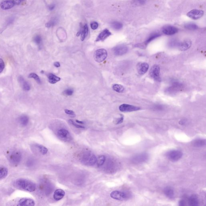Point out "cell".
Returning <instances> with one entry per match:
<instances>
[{"mask_svg":"<svg viewBox=\"0 0 206 206\" xmlns=\"http://www.w3.org/2000/svg\"><path fill=\"white\" fill-rule=\"evenodd\" d=\"M16 187L23 190L33 192L36 189V185L32 181L24 178L18 179L14 183Z\"/></svg>","mask_w":206,"mask_h":206,"instance_id":"1","label":"cell"},{"mask_svg":"<svg viewBox=\"0 0 206 206\" xmlns=\"http://www.w3.org/2000/svg\"><path fill=\"white\" fill-rule=\"evenodd\" d=\"M97 159L95 155L91 152H87L83 154L81 161L83 164L88 166H93L97 162Z\"/></svg>","mask_w":206,"mask_h":206,"instance_id":"2","label":"cell"},{"mask_svg":"<svg viewBox=\"0 0 206 206\" xmlns=\"http://www.w3.org/2000/svg\"><path fill=\"white\" fill-rule=\"evenodd\" d=\"M22 158V154L18 151H12L10 152L8 155V159L9 162L13 165L15 166L18 165L20 163Z\"/></svg>","mask_w":206,"mask_h":206,"instance_id":"3","label":"cell"},{"mask_svg":"<svg viewBox=\"0 0 206 206\" xmlns=\"http://www.w3.org/2000/svg\"><path fill=\"white\" fill-rule=\"evenodd\" d=\"M166 156L170 161L175 162L178 161L182 158L183 153L181 151L173 149L168 151L166 153Z\"/></svg>","mask_w":206,"mask_h":206,"instance_id":"4","label":"cell"},{"mask_svg":"<svg viewBox=\"0 0 206 206\" xmlns=\"http://www.w3.org/2000/svg\"><path fill=\"white\" fill-rule=\"evenodd\" d=\"M149 158V156L146 153H143L135 155L131 158V161L134 164H139L147 161Z\"/></svg>","mask_w":206,"mask_h":206,"instance_id":"5","label":"cell"},{"mask_svg":"<svg viewBox=\"0 0 206 206\" xmlns=\"http://www.w3.org/2000/svg\"><path fill=\"white\" fill-rule=\"evenodd\" d=\"M108 52L105 49H99L95 51L94 54L95 60L98 63H101L104 61L107 58Z\"/></svg>","mask_w":206,"mask_h":206,"instance_id":"6","label":"cell"},{"mask_svg":"<svg viewBox=\"0 0 206 206\" xmlns=\"http://www.w3.org/2000/svg\"><path fill=\"white\" fill-rule=\"evenodd\" d=\"M110 197L115 200H127L129 198L130 195L129 194L124 192L115 190L114 191L111 193Z\"/></svg>","mask_w":206,"mask_h":206,"instance_id":"7","label":"cell"},{"mask_svg":"<svg viewBox=\"0 0 206 206\" xmlns=\"http://www.w3.org/2000/svg\"><path fill=\"white\" fill-rule=\"evenodd\" d=\"M14 203L16 204L14 205L18 206H33L35 205L34 200L28 198H19L18 200H16V202H15Z\"/></svg>","mask_w":206,"mask_h":206,"instance_id":"8","label":"cell"},{"mask_svg":"<svg viewBox=\"0 0 206 206\" xmlns=\"http://www.w3.org/2000/svg\"><path fill=\"white\" fill-rule=\"evenodd\" d=\"M160 68L159 65H154L150 69L149 74L150 76L154 80L160 82L161 81L160 77Z\"/></svg>","mask_w":206,"mask_h":206,"instance_id":"9","label":"cell"},{"mask_svg":"<svg viewBox=\"0 0 206 206\" xmlns=\"http://www.w3.org/2000/svg\"><path fill=\"white\" fill-rule=\"evenodd\" d=\"M204 14L203 11L199 9H193L188 13L187 16L191 19L197 20L202 17Z\"/></svg>","mask_w":206,"mask_h":206,"instance_id":"10","label":"cell"},{"mask_svg":"<svg viewBox=\"0 0 206 206\" xmlns=\"http://www.w3.org/2000/svg\"><path fill=\"white\" fill-rule=\"evenodd\" d=\"M119 110L122 112H128L137 111L140 109V107L127 104H123L119 107Z\"/></svg>","mask_w":206,"mask_h":206,"instance_id":"11","label":"cell"},{"mask_svg":"<svg viewBox=\"0 0 206 206\" xmlns=\"http://www.w3.org/2000/svg\"><path fill=\"white\" fill-rule=\"evenodd\" d=\"M57 135L62 140L67 141L71 139V135L69 131L65 129H60L57 132Z\"/></svg>","mask_w":206,"mask_h":206,"instance_id":"12","label":"cell"},{"mask_svg":"<svg viewBox=\"0 0 206 206\" xmlns=\"http://www.w3.org/2000/svg\"><path fill=\"white\" fill-rule=\"evenodd\" d=\"M89 28L87 25L85 24L84 25H81L80 26V30L77 33V36L81 35V41L84 40L86 38L88 34Z\"/></svg>","mask_w":206,"mask_h":206,"instance_id":"13","label":"cell"},{"mask_svg":"<svg viewBox=\"0 0 206 206\" xmlns=\"http://www.w3.org/2000/svg\"><path fill=\"white\" fill-rule=\"evenodd\" d=\"M128 48L125 45H120L116 46L113 49V52L116 56H122L126 54Z\"/></svg>","mask_w":206,"mask_h":206,"instance_id":"14","label":"cell"},{"mask_svg":"<svg viewBox=\"0 0 206 206\" xmlns=\"http://www.w3.org/2000/svg\"><path fill=\"white\" fill-rule=\"evenodd\" d=\"M162 32L167 35H173L178 32V29L172 26H167L163 28Z\"/></svg>","mask_w":206,"mask_h":206,"instance_id":"15","label":"cell"},{"mask_svg":"<svg viewBox=\"0 0 206 206\" xmlns=\"http://www.w3.org/2000/svg\"><path fill=\"white\" fill-rule=\"evenodd\" d=\"M149 65L147 63H139L137 65V70L138 72L140 75L145 74L148 71Z\"/></svg>","mask_w":206,"mask_h":206,"instance_id":"16","label":"cell"},{"mask_svg":"<svg viewBox=\"0 0 206 206\" xmlns=\"http://www.w3.org/2000/svg\"><path fill=\"white\" fill-rule=\"evenodd\" d=\"M111 35L112 33L108 29H105L99 33L95 41L99 42V41L104 40Z\"/></svg>","mask_w":206,"mask_h":206,"instance_id":"17","label":"cell"},{"mask_svg":"<svg viewBox=\"0 0 206 206\" xmlns=\"http://www.w3.org/2000/svg\"><path fill=\"white\" fill-rule=\"evenodd\" d=\"M15 5L13 0H6L1 2V7L3 9L8 10L13 8Z\"/></svg>","mask_w":206,"mask_h":206,"instance_id":"18","label":"cell"},{"mask_svg":"<svg viewBox=\"0 0 206 206\" xmlns=\"http://www.w3.org/2000/svg\"><path fill=\"white\" fill-rule=\"evenodd\" d=\"M188 202L190 206H198L199 203V199L197 195H193L188 198Z\"/></svg>","mask_w":206,"mask_h":206,"instance_id":"19","label":"cell"},{"mask_svg":"<svg viewBox=\"0 0 206 206\" xmlns=\"http://www.w3.org/2000/svg\"><path fill=\"white\" fill-rule=\"evenodd\" d=\"M163 193L166 197L170 199H173L174 198V190L172 187L170 186H167L163 190Z\"/></svg>","mask_w":206,"mask_h":206,"instance_id":"20","label":"cell"},{"mask_svg":"<svg viewBox=\"0 0 206 206\" xmlns=\"http://www.w3.org/2000/svg\"><path fill=\"white\" fill-rule=\"evenodd\" d=\"M18 81H19L21 86L22 87L23 90L26 91L30 90V84L26 81L25 80L23 77L22 76L19 77V78H18Z\"/></svg>","mask_w":206,"mask_h":206,"instance_id":"21","label":"cell"},{"mask_svg":"<svg viewBox=\"0 0 206 206\" xmlns=\"http://www.w3.org/2000/svg\"><path fill=\"white\" fill-rule=\"evenodd\" d=\"M191 44V41L190 40H185L183 42H180L178 47L181 50L186 51L190 47Z\"/></svg>","mask_w":206,"mask_h":206,"instance_id":"22","label":"cell"},{"mask_svg":"<svg viewBox=\"0 0 206 206\" xmlns=\"http://www.w3.org/2000/svg\"><path fill=\"white\" fill-rule=\"evenodd\" d=\"M65 195V193L64 190L62 189H58L55 191L53 197L55 200L58 201L62 199L64 197Z\"/></svg>","mask_w":206,"mask_h":206,"instance_id":"23","label":"cell"},{"mask_svg":"<svg viewBox=\"0 0 206 206\" xmlns=\"http://www.w3.org/2000/svg\"><path fill=\"white\" fill-rule=\"evenodd\" d=\"M182 86L183 85L181 83L178 82H174L172 84V86L168 89L167 92L170 93L176 92L182 88Z\"/></svg>","mask_w":206,"mask_h":206,"instance_id":"24","label":"cell"},{"mask_svg":"<svg viewBox=\"0 0 206 206\" xmlns=\"http://www.w3.org/2000/svg\"><path fill=\"white\" fill-rule=\"evenodd\" d=\"M192 145L195 147H202L206 145V140L201 139H196L193 141Z\"/></svg>","mask_w":206,"mask_h":206,"instance_id":"25","label":"cell"},{"mask_svg":"<svg viewBox=\"0 0 206 206\" xmlns=\"http://www.w3.org/2000/svg\"><path fill=\"white\" fill-rule=\"evenodd\" d=\"M47 77L48 78L49 82L51 84H55L57 82L60 81V79H61L59 77L56 76L52 73L48 74Z\"/></svg>","mask_w":206,"mask_h":206,"instance_id":"26","label":"cell"},{"mask_svg":"<svg viewBox=\"0 0 206 206\" xmlns=\"http://www.w3.org/2000/svg\"><path fill=\"white\" fill-rule=\"evenodd\" d=\"M29 117L25 115L21 116L19 119V122L23 126H25L29 122Z\"/></svg>","mask_w":206,"mask_h":206,"instance_id":"27","label":"cell"},{"mask_svg":"<svg viewBox=\"0 0 206 206\" xmlns=\"http://www.w3.org/2000/svg\"><path fill=\"white\" fill-rule=\"evenodd\" d=\"M8 170L3 166H0V180L5 178L8 175Z\"/></svg>","mask_w":206,"mask_h":206,"instance_id":"28","label":"cell"},{"mask_svg":"<svg viewBox=\"0 0 206 206\" xmlns=\"http://www.w3.org/2000/svg\"><path fill=\"white\" fill-rule=\"evenodd\" d=\"M160 36H161V34L159 33H152V34L148 38V39L145 41V43H144V45H147L151 42Z\"/></svg>","mask_w":206,"mask_h":206,"instance_id":"29","label":"cell"},{"mask_svg":"<svg viewBox=\"0 0 206 206\" xmlns=\"http://www.w3.org/2000/svg\"><path fill=\"white\" fill-rule=\"evenodd\" d=\"M35 146L38 149L39 151L42 154L44 155L47 153L48 152V149L43 145H40V144H36Z\"/></svg>","mask_w":206,"mask_h":206,"instance_id":"30","label":"cell"},{"mask_svg":"<svg viewBox=\"0 0 206 206\" xmlns=\"http://www.w3.org/2000/svg\"><path fill=\"white\" fill-rule=\"evenodd\" d=\"M111 27L115 30H119L122 29L123 25L119 21H115L112 23Z\"/></svg>","mask_w":206,"mask_h":206,"instance_id":"31","label":"cell"},{"mask_svg":"<svg viewBox=\"0 0 206 206\" xmlns=\"http://www.w3.org/2000/svg\"><path fill=\"white\" fill-rule=\"evenodd\" d=\"M112 88L114 90L118 93H122L124 90V88L122 85L119 84H114L113 85Z\"/></svg>","mask_w":206,"mask_h":206,"instance_id":"32","label":"cell"},{"mask_svg":"<svg viewBox=\"0 0 206 206\" xmlns=\"http://www.w3.org/2000/svg\"><path fill=\"white\" fill-rule=\"evenodd\" d=\"M57 22H58V19L56 18H54L46 23L45 26L48 28H51L56 25Z\"/></svg>","mask_w":206,"mask_h":206,"instance_id":"33","label":"cell"},{"mask_svg":"<svg viewBox=\"0 0 206 206\" xmlns=\"http://www.w3.org/2000/svg\"><path fill=\"white\" fill-rule=\"evenodd\" d=\"M33 41L35 43L37 44V45H38L39 47L41 46V45L42 44V38L41 36L39 35H37L36 36H34V38H33Z\"/></svg>","mask_w":206,"mask_h":206,"instance_id":"34","label":"cell"},{"mask_svg":"<svg viewBox=\"0 0 206 206\" xmlns=\"http://www.w3.org/2000/svg\"><path fill=\"white\" fill-rule=\"evenodd\" d=\"M184 27L188 30H193L198 29V27L197 25L193 23H188L186 24Z\"/></svg>","mask_w":206,"mask_h":206,"instance_id":"35","label":"cell"},{"mask_svg":"<svg viewBox=\"0 0 206 206\" xmlns=\"http://www.w3.org/2000/svg\"><path fill=\"white\" fill-rule=\"evenodd\" d=\"M106 161V157L104 155L99 156V157L98 159H97V166H102L104 163L105 161Z\"/></svg>","mask_w":206,"mask_h":206,"instance_id":"36","label":"cell"},{"mask_svg":"<svg viewBox=\"0 0 206 206\" xmlns=\"http://www.w3.org/2000/svg\"><path fill=\"white\" fill-rule=\"evenodd\" d=\"M180 42H178L177 40L175 39H172L170 40L169 42L168 45L169 46L171 47H175L176 46H178Z\"/></svg>","mask_w":206,"mask_h":206,"instance_id":"37","label":"cell"},{"mask_svg":"<svg viewBox=\"0 0 206 206\" xmlns=\"http://www.w3.org/2000/svg\"><path fill=\"white\" fill-rule=\"evenodd\" d=\"M29 77L30 78H33L34 80L36 81L39 84H41V81L39 77L35 73H30L29 75Z\"/></svg>","mask_w":206,"mask_h":206,"instance_id":"38","label":"cell"},{"mask_svg":"<svg viewBox=\"0 0 206 206\" xmlns=\"http://www.w3.org/2000/svg\"><path fill=\"white\" fill-rule=\"evenodd\" d=\"M69 122L70 124H72V125L75 126V127L77 128L84 129L85 128L84 126H81L79 125V124H77L75 122H74L73 120H69Z\"/></svg>","mask_w":206,"mask_h":206,"instance_id":"39","label":"cell"},{"mask_svg":"<svg viewBox=\"0 0 206 206\" xmlns=\"http://www.w3.org/2000/svg\"><path fill=\"white\" fill-rule=\"evenodd\" d=\"M73 92L74 90L72 89H68L64 92V94L68 96H70L73 94Z\"/></svg>","mask_w":206,"mask_h":206,"instance_id":"40","label":"cell"},{"mask_svg":"<svg viewBox=\"0 0 206 206\" xmlns=\"http://www.w3.org/2000/svg\"><path fill=\"white\" fill-rule=\"evenodd\" d=\"M98 26L99 24L98 23L95 22V21L92 22V23H91V27L92 30H96V29L98 28Z\"/></svg>","mask_w":206,"mask_h":206,"instance_id":"41","label":"cell"},{"mask_svg":"<svg viewBox=\"0 0 206 206\" xmlns=\"http://www.w3.org/2000/svg\"><path fill=\"white\" fill-rule=\"evenodd\" d=\"M5 66L4 62L1 58H0V73H1L4 70Z\"/></svg>","mask_w":206,"mask_h":206,"instance_id":"42","label":"cell"},{"mask_svg":"<svg viewBox=\"0 0 206 206\" xmlns=\"http://www.w3.org/2000/svg\"><path fill=\"white\" fill-rule=\"evenodd\" d=\"M65 112L67 114L70 115V116H75L74 112L73 111H72V110L65 109Z\"/></svg>","mask_w":206,"mask_h":206,"instance_id":"43","label":"cell"},{"mask_svg":"<svg viewBox=\"0 0 206 206\" xmlns=\"http://www.w3.org/2000/svg\"><path fill=\"white\" fill-rule=\"evenodd\" d=\"M124 120V117L123 116H121L120 118L118 119L117 120L116 123V124H120V123H122L123 122Z\"/></svg>","mask_w":206,"mask_h":206,"instance_id":"44","label":"cell"},{"mask_svg":"<svg viewBox=\"0 0 206 206\" xmlns=\"http://www.w3.org/2000/svg\"><path fill=\"white\" fill-rule=\"evenodd\" d=\"M25 0H13L15 5H19Z\"/></svg>","mask_w":206,"mask_h":206,"instance_id":"45","label":"cell"},{"mask_svg":"<svg viewBox=\"0 0 206 206\" xmlns=\"http://www.w3.org/2000/svg\"><path fill=\"white\" fill-rule=\"evenodd\" d=\"M163 107L162 105H157L155 107V109H157V110H162L163 109Z\"/></svg>","mask_w":206,"mask_h":206,"instance_id":"46","label":"cell"},{"mask_svg":"<svg viewBox=\"0 0 206 206\" xmlns=\"http://www.w3.org/2000/svg\"><path fill=\"white\" fill-rule=\"evenodd\" d=\"M55 5L54 4H51L48 6V9L50 11H52L55 9Z\"/></svg>","mask_w":206,"mask_h":206,"instance_id":"47","label":"cell"},{"mask_svg":"<svg viewBox=\"0 0 206 206\" xmlns=\"http://www.w3.org/2000/svg\"><path fill=\"white\" fill-rule=\"evenodd\" d=\"M179 205L180 206H184L186 205V202H185V200L182 199L180 200L179 202Z\"/></svg>","mask_w":206,"mask_h":206,"instance_id":"48","label":"cell"},{"mask_svg":"<svg viewBox=\"0 0 206 206\" xmlns=\"http://www.w3.org/2000/svg\"><path fill=\"white\" fill-rule=\"evenodd\" d=\"M54 65L56 67H59L60 66V63L58 62H56L54 63Z\"/></svg>","mask_w":206,"mask_h":206,"instance_id":"49","label":"cell"},{"mask_svg":"<svg viewBox=\"0 0 206 206\" xmlns=\"http://www.w3.org/2000/svg\"><path fill=\"white\" fill-rule=\"evenodd\" d=\"M76 121L77 123L80 124H84V122H83V121H80V120H76Z\"/></svg>","mask_w":206,"mask_h":206,"instance_id":"50","label":"cell"}]
</instances>
